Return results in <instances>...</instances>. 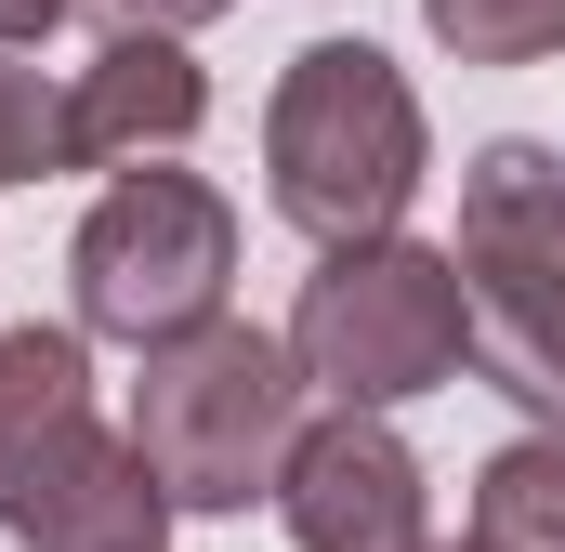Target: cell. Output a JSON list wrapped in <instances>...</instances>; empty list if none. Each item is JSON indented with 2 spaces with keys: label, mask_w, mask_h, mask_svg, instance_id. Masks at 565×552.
Wrapping results in <instances>:
<instances>
[{
  "label": "cell",
  "mask_w": 565,
  "mask_h": 552,
  "mask_svg": "<svg viewBox=\"0 0 565 552\" xmlns=\"http://www.w3.org/2000/svg\"><path fill=\"white\" fill-rule=\"evenodd\" d=\"M289 552H422L434 540V474L395 434V408H316L277 474Z\"/></svg>",
  "instance_id": "5"
},
{
  "label": "cell",
  "mask_w": 565,
  "mask_h": 552,
  "mask_svg": "<svg viewBox=\"0 0 565 552\" xmlns=\"http://www.w3.org/2000/svg\"><path fill=\"white\" fill-rule=\"evenodd\" d=\"M473 540L487 552H565V421H526L473 474Z\"/></svg>",
  "instance_id": "11"
},
{
  "label": "cell",
  "mask_w": 565,
  "mask_h": 552,
  "mask_svg": "<svg viewBox=\"0 0 565 552\" xmlns=\"http://www.w3.org/2000/svg\"><path fill=\"white\" fill-rule=\"evenodd\" d=\"M0 527L26 552H171V487L145 474L132 421H66L40 460H26V487L0 500Z\"/></svg>",
  "instance_id": "6"
},
{
  "label": "cell",
  "mask_w": 565,
  "mask_h": 552,
  "mask_svg": "<svg viewBox=\"0 0 565 552\" xmlns=\"http://www.w3.org/2000/svg\"><path fill=\"white\" fill-rule=\"evenodd\" d=\"M302 421H316V382H302L289 329H250V316L145 342V369H132V447L171 487V513H250V500H277Z\"/></svg>",
  "instance_id": "2"
},
{
  "label": "cell",
  "mask_w": 565,
  "mask_h": 552,
  "mask_svg": "<svg viewBox=\"0 0 565 552\" xmlns=\"http://www.w3.org/2000/svg\"><path fill=\"white\" fill-rule=\"evenodd\" d=\"M434 184V119L382 40H302L264 93V198L289 237H395Z\"/></svg>",
  "instance_id": "1"
},
{
  "label": "cell",
  "mask_w": 565,
  "mask_h": 552,
  "mask_svg": "<svg viewBox=\"0 0 565 552\" xmlns=\"http://www.w3.org/2000/svg\"><path fill=\"white\" fill-rule=\"evenodd\" d=\"M198 119H211V79H198V53H184L171 26H119V40L66 79V145H79V171L171 158V145H198Z\"/></svg>",
  "instance_id": "7"
},
{
  "label": "cell",
  "mask_w": 565,
  "mask_h": 552,
  "mask_svg": "<svg viewBox=\"0 0 565 552\" xmlns=\"http://www.w3.org/2000/svg\"><path fill=\"white\" fill-rule=\"evenodd\" d=\"M53 26H66V0H0V53H40Z\"/></svg>",
  "instance_id": "15"
},
{
  "label": "cell",
  "mask_w": 565,
  "mask_h": 552,
  "mask_svg": "<svg viewBox=\"0 0 565 552\" xmlns=\"http://www.w3.org/2000/svg\"><path fill=\"white\" fill-rule=\"evenodd\" d=\"M53 171H79V145H66V79H40V66L0 53V184H53Z\"/></svg>",
  "instance_id": "13"
},
{
  "label": "cell",
  "mask_w": 565,
  "mask_h": 552,
  "mask_svg": "<svg viewBox=\"0 0 565 552\" xmlns=\"http://www.w3.org/2000/svg\"><path fill=\"white\" fill-rule=\"evenodd\" d=\"M66 289H79V329L132 342V355L237 316V198L211 171H171V158L106 171V198L66 237Z\"/></svg>",
  "instance_id": "4"
},
{
  "label": "cell",
  "mask_w": 565,
  "mask_h": 552,
  "mask_svg": "<svg viewBox=\"0 0 565 552\" xmlns=\"http://www.w3.org/2000/svg\"><path fill=\"white\" fill-rule=\"evenodd\" d=\"M422 552H487V540H422Z\"/></svg>",
  "instance_id": "16"
},
{
  "label": "cell",
  "mask_w": 565,
  "mask_h": 552,
  "mask_svg": "<svg viewBox=\"0 0 565 552\" xmlns=\"http://www.w3.org/2000/svg\"><path fill=\"white\" fill-rule=\"evenodd\" d=\"M211 13H224V0H106V26H171V40L211 26Z\"/></svg>",
  "instance_id": "14"
},
{
  "label": "cell",
  "mask_w": 565,
  "mask_h": 552,
  "mask_svg": "<svg viewBox=\"0 0 565 552\" xmlns=\"http://www.w3.org/2000/svg\"><path fill=\"white\" fill-rule=\"evenodd\" d=\"M289 355L316 382V408H422L473 369V289L460 251L434 237H342L316 251L302 302H289Z\"/></svg>",
  "instance_id": "3"
},
{
  "label": "cell",
  "mask_w": 565,
  "mask_h": 552,
  "mask_svg": "<svg viewBox=\"0 0 565 552\" xmlns=\"http://www.w3.org/2000/svg\"><path fill=\"white\" fill-rule=\"evenodd\" d=\"M93 408V329H0V500L26 487V460Z\"/></svg>",
  "instance_id": "10"
},
{
  "label": "cell",
  "mask_w": 565,
  "mask_h": 552,
  "mask_svg": "<svg viewBox=\"0 0 565 552\" xmlns=\"http://www.w3.org/2000/svg\"><path fill=\"white\" fill-rule=\"evenodd\" d=\"M460 264H553L565 276V145H473L460 171Z\"/></svg>",
  "instance_id": "9"
},
{
  "label": "cell",
  "mask_w": 565,
  "mask_h": 552,
  "mask_svg": "<svg viewBox=\"0 0 565 552\" xmlns=\"http://www.w3.org/2000/svg\"><path fill=\"white\" fill-rule=\"evenodd\" d=\"M422 26L460 66H553L565 53V0H422Z\"/></svg>",
  "instance_id": "12"
},
{
  "label": "cell",
  "mask_w": 565,
  "mask_h": 552,
  "mask_svg": "<svg viewBox=\"0 0 565 552\" xmlns=\"http://www.w3.org/2000/svg\"><path fill=\"white\" fill-rule=\"evenodd\" d=\"M473 289V369L526 421H565V276L553 264H460Z\"/></svg>",
  "instance_id": "8"
}]
</instances>
